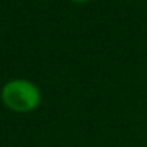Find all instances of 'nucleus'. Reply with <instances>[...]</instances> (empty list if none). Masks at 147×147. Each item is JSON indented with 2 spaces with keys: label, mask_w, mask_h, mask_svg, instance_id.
Masks as SVG:
<instances>
[{
  "label": "nucleus",
  "mask_w": 147,
  "mask_h": 147,
  "mask_svg": "<svg viewBox=\"0 0 147 147\" xmlns=\"http://www.w3.org/2000/svg\"><path fill=\"white\" fill-rule=\"evenodd\" d=\"M71 2H76V4H85V2H88V0H71Z\"/></svg>",
  "instance_id": "f03ea898"
},
{
  "label": "nucleus",
  "mask_w": 147,
  "mask_h": 147,
  "mask_svg": "<svg viewBox=\"0 0 147 147\" xmlns=\"http://www.w3.org/2000/svg\"><path fill=\"white\" fill-rule=\"evenodd\" d=\"M0 100H2V104L9 111L26 114V113L35 111L40 106L42 92L33 82L16 78V80L7 82L2 87V90H0Z\"/></svg>",
  "instance_id": "f257e3e1"
}]
</instances>
